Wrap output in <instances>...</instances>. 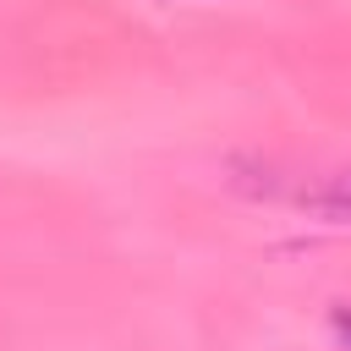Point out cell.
Here are the masks:
<instances>
[{"instance_id": "obj_1", "label": "cell", "mask_w": 351, "mask_h": 351, "mask_svg": "<svg viewBox=\"0 0 351 351\" xmlns=\"http://www.w3.org/2000/svg\"><path fill=\"white\" fill-rule=\"evenodd\" d=\"M258 197L307 208L329 225H351V170H324V176H274V165H258Z\"/></svg>"}, {"instance_id": "obj_2", "label": "cell", "mask_w": 351, "mask_h": 351, "mask_svg": "<svg viewBox=\"0 0 351 351\" xmlns=\"http://www.w3.org/2000/svg\"><path fill=\"white\" fill-rule=\"evenodd\" d=\"M329 335L351 351V302H335V307H329Z\"/></svg>"}]
</instances>
